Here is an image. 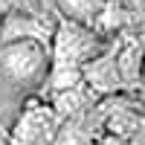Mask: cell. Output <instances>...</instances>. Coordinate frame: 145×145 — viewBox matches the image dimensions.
I'll use <instances>...</instances> for the list:
<instances>
[{
    "instance_id": "6da1fadb",
    "label": "cell",
    "mask_w": 145,
    "mask_h": 145,
    "mask_svg": "<svg viewBox=\"0 0 145 145\" xmlns=\"http://www.w3.org/2000/svg\"><path fill=\"white\" fill-rule=\"evenodd\" d=\"M107 50V44L93 32V26H81L76 20H61L55 26L52 35V67H64V70H84L93 58H99Z\"/></svg>"
},
{
    "instance_id": "7a4b0ae2",
    "label": "cell",
    "mask_w": 145,
    "mask_h": 145,
    "mask_svg": "<svg viewBox=\"0 0 145 145\" xmlns=\"http://www.w3.org/2000/svg\"><path fill=\"white\" fill-rule=\"evenodd\" d=\"M52 58L50 46L35 41H18V44H0V78L9 81V87H26L41 84L50 76Z\"/></svg>"
},
{
    "instance_id": "3957f363",
    "label": "cell",
    "mask_w": 145,
    "mask_h": 145,
    "mask_svg": "<svg viewBox=\"0 0 145 145\" xmlns=\"http://www.w3.org/2000/svg\"><path fill=\"white\" fill-rule=\"evenodd\" d=\"M58 125L61 119L46 102H26L18 116L15 128H12V139L15 145H55L58 139Z\"/></svg>"
},
{
    "instance_id": "277c9868",
    "label": "cell",
    "mask_w": 145,
    "mask_h": 145,
    "mask_svg": "<svg viewBox=\"0 0 145 145\" xmlns=\"http://www.w3.org/2000/svg\"><path fill=\"white\" fill-rule=\"evenodd\" d=\"M55 29L46 20L29 15V12H12L0 23V44H18V41H35L44 46H52Z\"/></svg>"
},
{
    "instance_id": "5b68a950",
    "label": "cell",
    "mask_w": 145,
    "mask_h": 145,
    "mask_svg": "<svg viewBox=\"0 0 145 145\" xmlns=\"http://www.w3.org/2000/svg\"><path fill=\"white\" fill-rule=\"evenodd\" d=\"M81 76H84V84H87L96 96H107V93L122 90L125 84H122L119 70H116V46H107L99 58H93V61L81 70Z\"/></svg>"
},
{
    "instance_id": "8992f818",
    "label": "cell",
    "mask_w": 145,
    "mask_h": 145,
    "mask_svg": "<svg viewBox=\"0 0 145 145\" xmlns=\"http://www.w3.org/2000/svg\"><path fill=\"white\" fill-rule=\"evenodd\" d=\"M116 46V44H113ZM116 70L125 87L145 84V46L139 41H125L116 46Z\"/></svg>"
},
{
    "instance_id": "52a82bcc",
    "label": "cell",
    "mask_w": 145,
    "mask_h": 145,
    "mask_svg": "<svg viewBox=\"0 0 145 145\" xmlns=\"http://www.w3.org/2000/svg\"><path fill=\"white\" fill-rule=\"evenodd\" d=\"M52 3L61 9V15L67 20H76L81 26H93L110 0H52Z\"/></svg>"
},
{
    "instance_id": "ba28073f",
    "label": "cell",
    "mask_w": 145,
    "mask_h": 145,
    "mask_svg": "<svg viewBox=\"0 0 145 145\" xmlns=\"http://www.w3.org/2000/svg\"><path fill=\"white\" fill-rule=\"evenodd\" d=\"M18 6H20V0H0V23H3L12 12H18Z\"/></svg>"
},
{
    "instance_id": "9c48e42d",
    "label": "cell",
    "mask_w": 145,
    "mask_h": 145,
    "mask_svg": "<svg viewBox=\"0 0 145 145\" xmlns=\"http://www.w3.org/2000/svg\"><path fill=\"white\" fill-rule=\"evenodd\" d=\"M0 145H15V139H12V131L6 125H0Z\"/></svg>"
},
{
    "instance_id": "30bf717a",
    "label": "cell",
    "mask_w": 145,
    "mask_h": 145,
    "mask_svg": "<svg viewBox=\"0 0 145 145\" xmlns=\"http://www.w3.org/2000/svg\"><path fill=\"white\" fill-rule=\"evenodd\" d=\"M102 145H134V142H128V139H119V137H110V134H107V137L102 139Z\"/></svg>"
},
{
    "instance_id": "8fae6325",
    "label": "cell",
    "mask_w": 145,
    "mask_h": 145,
    "mask_svg": "<svg viewBox=\"0 0 145 145\" xmlns=\"http://www.w3.org/2000/svg\"><path fill=\"white\" fill-rule=\"evenodd\" d=\"M44 3H46V0H44Z\"/></svg>"
}]
</instances>
